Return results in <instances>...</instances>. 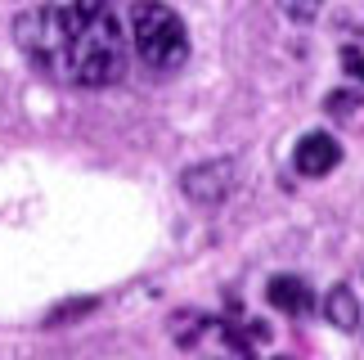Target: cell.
<instances>
[{"instance_id": "obj_4", "label": "cell", "mask_w": 364, "mask_h": 360, "mask_svg": "<svg viewBox=\"0 0 364 360\" xmlns=\"http://www.w3.org/2000/svg\"><path fill=\"white\" fill-rule=\"evenodd\" d=\"M342 162V144L333 140V135H324V131H311L306 140L297 144V171L301 176H328L333 167Z\"/></svg>"}, {"instance_id": "obj_5", "label": "cell", "mask_w": 364, "mask_h": 360, "mask_svg": "<svg viewBox=\"0 0 364 360\" xmlns=\"http://www.w3.org/2000/svg\"><path fill=\"white\" fill-rule=\"evenodd\" d=\"M270 302L284 315H306L311 311V288H306V280H297V275H274L270 280Z\"/></svg>"}, {"instance_id": "obj_8", "label": "cell", "mask_w": 364, "mask_h": 360, "mask_svg": "<svg viewBox=\"0 0 364 360\" xmlns=\"http://www.w3.org/2000/svg\"><path fill=\"white\" fill-rule=\"evenodd\" d=\"M95 311V297H81V302H63V307H54L50 311V329H59V324H68V320H81V315H90Z\"/></svg>"}, {"instance_id": "obj_10", "label": "cell", "mask_w": 364, "mask_h": 360, "mask_svg": "<svg viewBox=\"0 0 364 360\" xmlns=\"http://www.w3.org/2000/svg\"><path fill=\"white\" fill-rule=\"evenodd\" d=\"M279 9H284L292 23H311L319 14V0H279Z\"/></svg>"}, {"instance_id": "obj_11", "label": "cell", "mask_w": 364, "mask_h": 360, "mask_svg": "<svg viewBox=\"0 0 364 360\" xmlns=\"http://www.w3.org/2000/svg\"><path fill=\"white\" fill-rule=\"evenodd\" d=\"M342 68H346L355 81H364V50H342Z\"/></svg>"}, {"instance_id": "obj_6", "label": "cell", "mask_w": 364, "mask_h": 360, "mask_svg": "<svg viewBox=\"0 0 364 360\" xmlns=\"http://www.w3.org/2000/svg\"><path fill=\"white\" fill-rule=\"evenodd\" d=\"M324 315H328V324H338V329H346V334H351V329L360 324V297H355V288H346V284L328 288Z\"/></svg>"}, {"instance_id": "obj_2", "label": "cell", "mask_w": 364, "mask_h": 360, "mask_svg": "<svg viewBox=\"0 0 364 360\" xmlns=\"http://www.w3.org/2000/svg\"><path fill=\"white\" fill-rule=\"evenodd\" d=\"M131 46L153 73H176L189 59V32L185 18L162 0H135L131 9Z\"/></svg>"}, {"instance_id": "obj_7", "label": "cell", "mask_w": 364, "mask_h": 360, "mask_svg": "<svg viewBox=\"0 0 364 360\" xmlns=\"http://www.w3.org/2000/svg\"><path fill=\"white\" fill-rule=\"evenodd\" d=\"M324 108H328L333 122H342V127H351V131H364V95H355V90H333Z\"/></svg>"}, {"instance_id": "obj_9", "label": "cell", "mask_w": 364, "mask_h": 360, "mask_svg": "<svg viewBox=\"0 0 364 360\" xmlns=\"http://www.w3.org/2000/svg\"><path fill=\"white\" fill-rule=\"evenodd\" d=\"M171 324H176V342H193V338L203 334V324H207V320H203L198 311H180Z\"/></svg>"}, {"instance_id": "obj_3", "label": "cell", "mask_w": 364, "mask_h": 360, "mask_svg": "<svg viewBox=\"0 0 364 360\" xmlns=\"http://www.w3.org/2000/svg\"><path fill=\"white\" fill-rule=\"evenodd\" d=\"M234 180H239V167H234V158H212V162H193V167H185V176H180V189L189 194L193 203H220L234 194Z\"/></svg>"}, {"instance_id": "obj_1", "label": "cell", "mask_w": 364, "mask_h": 360, "mask_svg": "<svg viewBox=\"0 0 364 360\" xmlns=\"http://www.w3.org/2000/svg\"><path fill=\"white\" fill-rule=\"evenodd\" d=\"M14 41L36 73L68 86H117L126 73V36L108 0H68L18 14Z\"/></svg>"}]
</instances>
